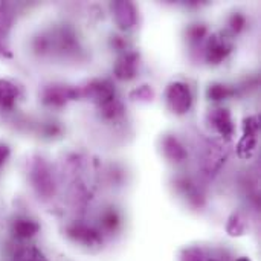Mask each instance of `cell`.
<instances>
[{"label":"cell","mask_w":261,"mask_h":261,"mask_svg":"<svg viewBox=\"0 0 261 261\" xmlns=\"http://www.w3.org/2000/svg\"><path fill=\"white\" fill-rule=\"evenodd\" d=\"M167 104L168 109L176 115H185L193 106V93L190 87L184 83H173L167 89Z\"/></svg>","instance_id":"6da1fadb"},{"label":"cell","mask_w":261,"mask_h":261,"mask_svg":"<svg viewBox=\"0 0 261 261\" xmlns=\"http://www.w3.org/2000/svg\"><path fill=\"white\" fill-rule=\"evenodd\" d=\"M31 182L37 193L43 197H50L54 194V179L50 176V171L43 159H35L31 165L29 173Z\"/></svg>","instance_id":"7a4b0ae2"},{"label":"cell","mask_w":261,"mask_h":261,"mask_svg":"<svg viewBox=\"0 0 261 261\" xmlns=\"http://www.w3.org/2000/svg\"><path fill=\"white\" fill-rule=\"evenodd\" d=\"M80 96V90L73 89V87H67V86H58V84H52L44 87L43 93H41V99L46 106H52V107H61L64 104H67L72 99H76Z\"/></svg>","instance_id":"3957f363"},{"label":"cell","mask_w":261,"mask_h":261,"mask_svg":"<svg viewBox=\"0 0 261 261\" xmlns=\"http://www.w3.org/2000/svg\"><path fill=\"white\" fill-rule=\"evenodd\" d=\"M80 96H84L89 101L96 102L98 106H101V104H104V102L115 98V90L110 86V83L95 80V81H90L87 86L80 89Z\"/></svg>","instance_id":"277c9868"},{"label":"cell","mask_w":261,"mask_h":261,"mask_svg":"<svg viewBox=\"0 0 261 261\" xmlns=\"http://www.w3.org/2000/svg\"><path fill=\"white\" fill-rule=\"evenodd\" d=\"M112 11L115 21L121 29H130L138 21V11L132 2L118 0L112 5Z\"/></svg>","instance_id":"5b68a950"},{"label":"cell","mask_w":261,"mask_h":261,"mask_svg":"<svg viewBox=\"0 0 261 261\" xmlns=\"http://www.w3.org/2000/svg\"><path fill=\"white\" fill-rule=\"evenodd\" d=\"M67 236L75 240L76 243H81L87 248H93V246H101L102 240L99 237V234L84 225H73L67 229Z\"/></svg>","instance_id":"8992f818"},{"label":"cell","mask_w":261,"mask_h":261,"mask_svg":"<svg viewBox=\"0 0 261 261\" xmlns=\"http://www.w3.org/2000/svg\"><path fill=\"white\" fill-rule=\"evenodd\" d=\"M258 121L257 118H249L245 122V135L240 141L239 145V153L242 156H249L255 147H257V141H258Z\"/></svg>","instance_id":"52a82bcc"},{"label":"cell","mask_w":261,"mask_h":261,"mask_svg":"<svg viewBox=\"0 0 261 261\" xmlns=\"http://www.w3.org/2000/svg\"><path fill=\"white\" fill-rule=\"evenodd\" d=\"M138 60L139 55L136 52H127L124 54L115 64V75L119 80H132L136 75L138 70Z\"/></svg>","instance_id":"ba28073f"},{"label":"cell","mask_w":261,"mask_h":261,"mask_svg":"<svg viewBox=\"0 0 261 261\" xmlns=\"http://www.w3.org/2000/svg\"><path fill=\"white\" fill-rule=\"evenodd\" d=\"M231 49H232V46L226 38L216 35L210 40V44L206 49V60L213 64H219L228 57Z\"/></svg>","instance_id":"9c48e42d"},{"label":"cell","mask_w":261,"mask_h":261,"mask_svg":"<svg viewBox=\"0 0 261 261\" xmlns=\"http://www.w3.org/2000/svg\"><path fill=\"white\" fill-rule=\"evenodd\" d=\"M210 121L213 127L225 138H231L234 133V122L232 116L228 109H216L210 115Z\"/></svg>","instance_id":"30bf717a"},{"label":"cell","mask_w":261,"mask_h":261,"mask_svg":"<svg viewBox=\"0 0 261 261\" xmlns=\"http://www.w3.org/2000/svg\"><path fill=\"white\" fill-rule=\"evenodd\" d=\"M162 151H164V156L170 161V162H184L188 156L185 147L180 144V141L174 136H165L162 139Z\"/></svg>","instance_id":"8fae6325"},{"label":"cell","mask_w":261,"mask_h":261,"mask_svg":"<svg viewBox=\"0 0 261 261\" xmlns=\"http://www.w3.org/2000/svg\"><path fill=\"white\" fill-rule=\"evenodd\" d=\"M38 231H40V225L37 222H34V220H29V219L15 220L14 225H12L14 237L20 239V240H28V239L34 237Z\"/></svg>","instance_id":"7c38bea8"},{"label":"cell","mask_w":261,"mask_h":261,"mask_svg":"<svg viewBox=\"0 0 261 261\" xmlns=\"http://www.w3.org/2000/svg\"><path fill=\"white\" fill-rule=\"evenodd\" d=\"M17 95H18V90L11 81L0 80V106L2 107L5 109L12 107L17 99Z\"/></svg>","instance_id":"4fadbf2b"},{"label":"cell","mask_w":261,"mask_h":261,"mask_svg":"<svg viewBox=\"0 0 261 261\" xmlns=\"http://www.w3.org/2000/svg\"><path fill=\"white\" fill-rule=\"evenodd\" d=\"M99 110H101V115L106 118V119H115L116 116H119L122 113V106L119 101H116L115 98L101 104L99 106Z\"/></svg>","instance_id":"5bb4252c"},{"label":"cell","mask_w":261,"mask_h":261,"mask_svg":"<svg viewBox=\"0 0 261 261\" xmlns=\"http://www.w3.org/2000/svg\"><path fill=\"white\" fill-rule=\"evenodd\" d=\"M231 89L225 84H213L208 89V98L213 101H223L228 96H231Z\"/></svg>","instance_id":"9a60e30c"},{"label":"cell","mask_w":261,"mask_h":261,"mask_svg":"<svg viewBox=\"0 0 261 261\" xmlns=\"http://www.w3.org/2000/svg\"><path fill=\"white\" fill-rule=\"evenodd\" d=\"M15 261H46L44 255L37 248H23L17 252Z\"/></svg>","instance_id":"2e32d148"},{"label":"cell","mask_w":261,"mask_h":261,"mask_svg":"<svg viewBox=\"0 0 261 261\" xmlns=\"http://www.w3.org/2000/svg\"><path fill=\"white\" fill-rule=\"evenodd\" d=\"M228 232H229L231 236H242V234L245 232V223H243V220L239 217V214H234V216L229 219Z\"/></svg>","instance_id":"e0dca14e"},{"label":"cell","mask_w":261,"mask_h":261,"mask_svg":"<svg viewBox=\"0 0 261 261\" xmlns=\"http://www.w3.org/2000/svg\"><path fill=\"white\" fill-rule=\"evenodd\" d=\"M154 96V92L150 86H141L135 92H132V98L141 99V101H151Z\"/></svg>","instance_id":"ac0fdd59"},{"label":"cell","mask_w":261,"mask_h":261,"mask_svg":"<svg viewBox=\"0 0 261 261\" xmlns=\"http://www.w3.org/2000/svg\"><path fill=\"white\" fill-rule=\"evenodd\" d=\"M182 261H205V257H203V252L200 249L193 248V249L184 251Z\"/></svg>","instance_id":"d6986e66"},{"label":"cell","mask_w":261,"mask_h":261,"mask_svg":"<svg viewBox=\"0 0 261 261\" xmlns=\"http://www.w3.org/2000/svg\"><path fill=\"white\" fill-rule=\"evenodd\" d=\"M245 24H246V18H245L242 14H234V15L231 17V20H229V26H231L232 31H236V32H240V31L245 28Z\"/></svg>","instance_id":"ffe728a7"},{"label":"cell","mask_w":261,"mask_h":261,"mask_svg":"<svg viewBox=\"0 0 261 261\" xmlns=\"http://www.w3.org/2000/svg\"><path fill=\"white\" fill-rule=\"evenodd\" d=\"M104 223L109 226V228H112V226H116L118 225V216L115 214V213H109L106 217H104Z\"/></svg>","instance_id":"44dd1931"},{"label":"cell","mask_w":261,"mask_h":261,"mask_svg":"<svg viewBox=\"0 0 261 261\" xmlns=\"http://www.w3.org/2000/svg\"><path fill=\"white\" fill-rule=\"evenodd\" d=\"M8 158H9V147L0 144V167L6 162Z\"/></svg>","instance_id":"7402d4cb"},{"label":"cell","mask_w":261,"mask_h":261,"mask_svg":"<svg viewBox=\"0 0 261 261\" xmlns=\"http://www.w3.org/2000/svg\"><path fill=\"white\" fill-rule=\"evenodd\" d=\"M190 32H191V38L197 40V38H202V37L205 35L206 29H205L203 26H200V28H193V29H191Z\"/></svg>","instance_id":"603a6c76"},{"label":"cell","mask_w":261,"mask_h":261,"mask_svg":"<svg viewBox=\"0 0 261 261\" xmlns=\"http://www.w3.org/2000/svg\"><path fill=\"white\" fill-rule=\"evenodd\" d=\"M6 50H8V47L5 44V34H3V28L0 26V54H3Z\"/></svg>","instance_id":"cb8c5ba5"},{"label":"cell","mask_w":261,"mask_h":261,"mask_svg":"<svg viewBox=\"0 0 261 261\" xmlns=\"http://www.w3.org/2000/svg\"><path fill=\"white\" fill-rule=\"evenodd\" d=\"M236 261H251L249 258H246V257H242V258H239V260H236Z\"/></svg>","instance_id":"d4e9b609"},{"label":"cell","mask_w":261,"mask_h":261,"mask_svg":"<svg viewBox=\"0 0 261 261\" xmlns=\"http://www.w3.org/2000/svg\"><path fill=\"white\" fill-rule=\"evenodd\" d=\"M210 261H216V260H210Z\"/></svg>","instance_id":"484cf974"}]
</instances>
